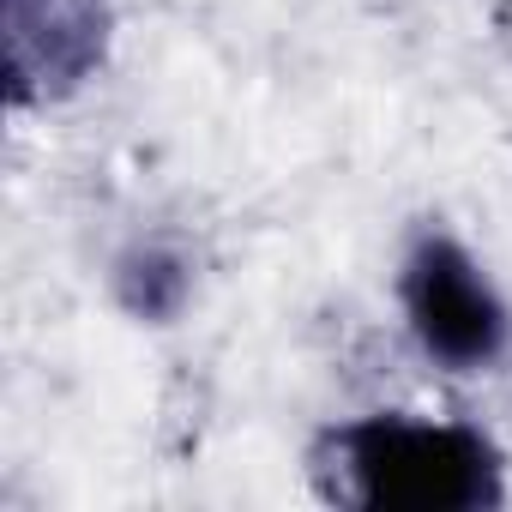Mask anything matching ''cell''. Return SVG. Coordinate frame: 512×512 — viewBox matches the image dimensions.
<instances>
[{"mask_svg": "<svg viewBox=\"0 0 512 512\" xmlns=\"http://www.w3.org/2000/svg\"><path fill=\"white\" fill-rule=\"evenodd\" d=\"M314 476L356 512H488L506 500V452L482 422L368 410L326 428Z\"/></svg>", "mask_w": 512, "mask_h": 512, "instance_id": "cell-1", "label": "cell"}, {"mask_svg": "<svg viewBox=\"0 0 512 512\" xmlns=\"http://www.w3.org/2000/svg\"><path fill=\"white\" fill-rule=\"evenodd\" d=\"M398 314L410 344L440 374H494L512 350V302L500 278L482 266V253L428 223L410 235L398 260Z\"/></svg>", "mask_w": 512, "mask_h": 512, "instance_id": "cell-2", "label": "cell"}, {"mask_svg": "<svg viewBox=\"0 0 512 512\" xmlns=\"http://www.w3.org/2000/svg\"><path fill=\"white\" fill-rule=\"evenodd\" d=\"M109 0H7V91L13 103H55L103 73Z\"/></svg>", "mask_w": 512, "mask_h": 512, "instance_id": "cell-3", "label": "cell"}]
</instances>
